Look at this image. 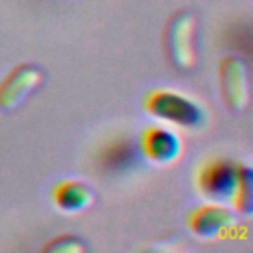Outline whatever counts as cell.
Returning <instances> with one entry per match:
<instances>
[{
	"label": "cell",
	"mask_w": 253,
	"mask_h": 253,
	"mask_svg": "<svg viewBox=\"0 0 253 253\" xmlns=\"http://www.w3.org/2000/svg\"><path fill=\"white\" fill-rule=\"evenodd\" d=\"M144 109L158 121L184 128H198L206 121V111L200 103L172 89H154L146 93Z\"/></svg>",
	"instance_id": "1"
},
{
	"label": "cell",
	"mask_w": 253,
	"mask_h": 253,
	"mask_svg": "<svg viewBox=\"0 0 253 253\" xmlns=\"http://www.w3.org/2000/svg\"><path fill=\"white\" fill-rule=\"evenodd\" d=\"M51 198L55 206L63 211H79L91 204V188L79 180H63L57 182L51 190Z\"/></svg>",
	"instance_id": "9"
},
{
	"label": "cell",
	"mask_w": 253,
	"mask_h": 253,
	"mask_svg": "<svg viewBox=\"0 0 253 253\" xmlns=\"http://www.w3.org/2000/svg\"><path fill=\"white\" fill-rule=\"evenodd\" d=\"M241 164L225 158H211L204 162L196 174L198 188L204 196L211 200H229L239 176Z\"/></svg>",
	"instance_id": "3"
},
{
	"label": "cell",
	"mask_w": 253,
	"mask_h": 253,
	"mask_svg": "<svg viewBox=\"0 0 253 253\" xmlns=\"http://www.w3.org/2000/svg\"><path fill=\"white\" fill-rule=\"evenodd\" d=\"M233 223V213L221 204H204L190 211L188 227L198 237H219Z\"/></svg>",
	"instance_id": "7"
},
{
	"label": "cell",
	"mask_w": 253,
	"mask_h": 253,
	"mask_svg": "<svg viewBox=\"0 0 253 253\" xmlns=\"http://www.w3.org/2000/svg\"><path fill=\"white\" fill-rule=\"evenodd\" d=\"M42 81V69L34 63H18L0 81V109H14Z\"/></svg>",
	"instance_id": "5"
},
{
	"label": "cell",
	"mask_w": 253,
	"mask_h": 253,
	"mask_svg": "<svg viewBox=\"0 0 253 253\" xmlns=\"http://www.w3.org/2000/svg\"><path fill=\"white\" fill-rule=\"evenodd\" d=\"M138 154L134 144L125 136L111 138L101 150H99V164L107 172H125L130 170L136 162Z\"/></svg>",
	"instance_id": "8"
},
{
	"label": "cell",
	"mask_w": 253,
	"mask_h": 253,
	"mask_svg": "<svg viewBox=\"0 0 253 253\" xmlns=\"http://www.w3.org/2000/svg\"><path fill=\"white\" fill-rule=\"evenodd\" d=\"M164 47L170 61L182 69L196 65V20L188 12L170 18L164 30Z\"/></svg>",
	"instance_id": "2"
},
{
	"label": "cell",
	"mask_w": 253,
	"mask_h": 253,
	"mask_svg": "<svg viewBox=\"0 0 253 253\" xmlns=\"http://www.w3.org/2000/svg\"><path fill=\"white\" fill-rule=\"evenodd\" d=\"M219 75V91L225 105L233 111H241L247 105L249 89H247V69L239 57H223L217 67Z\"/></svg>",
	"instance_id": "4"
},
{
	"label": "cell",
	"mask_w": 253,
	"mask_h": 253,
	"mask_svg": "<svg viewBox=\"0 0 253 253\" xmlns=\"http://www.w3.org/2000/svg\"><path fill=\"white\" fill-rule=\"evenodd\" d=\"M231 204L237 211L249 213L251 211V170L247 166H241L233 194H231Z\"/></svg>",
	"instance_id": "10"
},
{
	"label": "cell",
	"mask_w": 253,
	"mask_h": 253,
	"mask_svg": "<svg viewBox=\"0 0 253 253\" xmlns=\"http://www.w3.org/2000/svg\"><path fill=\"white\" fill-rule=\"evenodd\" d=\"M138 150L150 162L168 164L180 154V138L166 126H146L138 136Z\"/></svg>",
	"instance_id": "6"
}]
</instances>
